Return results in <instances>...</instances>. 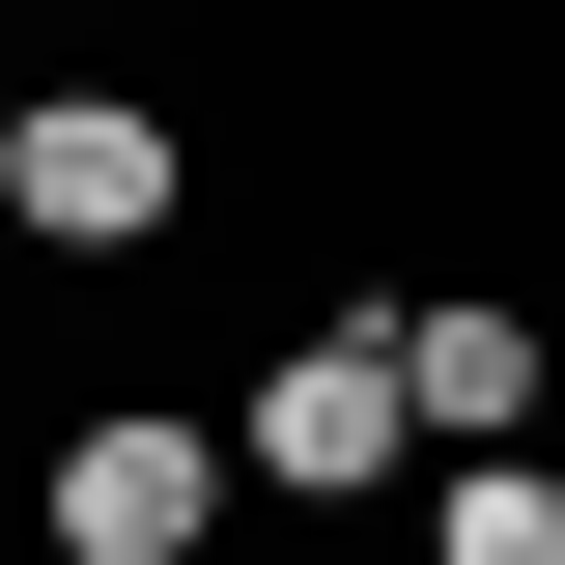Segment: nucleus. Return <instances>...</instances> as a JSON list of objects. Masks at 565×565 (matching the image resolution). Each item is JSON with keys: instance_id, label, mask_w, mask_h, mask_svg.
<instances>
[{"instance_id": "nucleus-1", "label": "nucleus", "mask_w": 565, "mask_h": 565, "mask_svg": "<svg viewBox=\"0 0 565 565\" xmlns=\"http://www.w3.org/2000/svg\"><path fill=\"white\" fill-rule=\"evenodd\" d=\"M170 199H199V141L141 114V85H29V114H0V226H29V255H141Z\"/></svg>"}, {"instance_id": "nucleus-2", "label": "nucleus", "mask_w": 565, "mask_h": 565, "mask_svg": "<svg viewBox=\"0 0 565 565\" xmlns=\"http://www.w3.org/2000/svg\"><path fill=\"white\" fill-rule=\"evenodd\" d=\"M226 481H282V509H340V481H424V424H396V340H282L255 367V424H226Z\"/></svg>"}, {"instance_id": "nucleus-3", "label": "nucleus", "mask_w": 565, "mask_h": 565, "mask_svg": "<svg viewBox=\"0 0 565 565\" xmlns=\"http://www.w3.org/2000/svg\"><path fill=\"white\" fill-rule=\"evenodd\" d=\"M367 340H396V424H424V452H509V424H537V367H565L509 282H396Z\"/></svg>"}, {"instance_id": "nucleus-4", "label": "nucleus", "mask_w": 565, "mask_h": 565, "mask_svg": "<svg viewBox=\"0 0 565 565\" xmlns=\"http://www.w3.org/2000/svg\"><path fill=\"white\" fill-rule=\"evenodd\" d=\"M226 537V424H57V565H199Z\"/></svg>"}, {"instance_id": "nucleus-5", "label": "nucleus", "mask_w": 565, "mask_h": 565, "mask_svg": "<svg viewBox=\"0 0 565 565\" xmlns=\"http://www.w3.org/2000/svg\"><path fill=\"white\" fill-rule=\"evenodd\" d=\"M424 565H565V481L537 452H452V481H424Z\"/></svg>"}, {"instance_id": "nucleus-6", "label": "nucleus", "mask_w": 565, "mask_h": 565, "mask_svg": "<svg viewBox=\"0 0 565 565\" xmlns=\"http://www.w3.org/2000/svg\"><path fill=\"white\" fill-rule=\"evenodd\" d=\"M537 481H565V367H537Z\"/></svg>"}, {"instance_id": "nucleus-7", "label": "nucleus", "mask_w": 565, "mask_h": 565, "mask_svg": "<svg viewBox=\"0 0 565 565\" xmlns=\"http://www.w3.org/2000/svg\"><path fill=\"white\" fill-rule=\"evenodd\" d=\"M0 255H29V226H0Z\"/></svg>"}]
</instances>
